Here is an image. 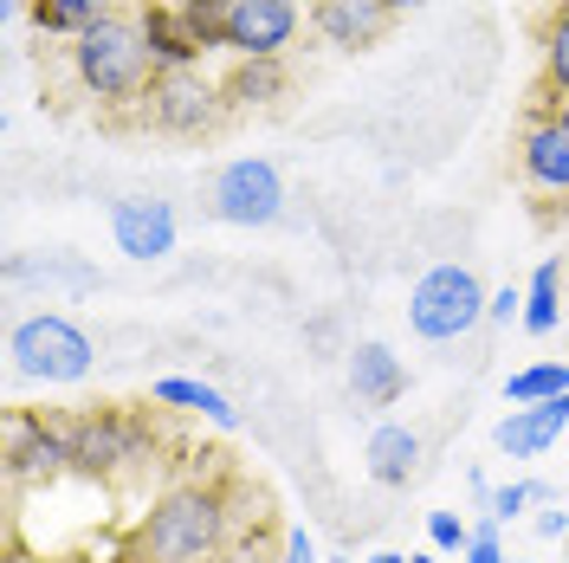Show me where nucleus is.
<instances>
[{
  "instance_id": "obj_8",
  "label": "nucleus",
  "mask_w": 569,
  "mask_h": 563,
  "mask_svg": "<svg viewBox=\"0 0 569 563\" xmlns=\"http://www.w3.org/2000/svg\"><path fill=\"white\" fill-rule=\"evenodd\" d=\"M208 214L227 227H272L284 214V181L266 156H233L208 181Z\"/></svg>"
},
{
  "instance_id": "obj_17",
  "label": "nucleus",
  "mask_w": 569,
  "mask_h": 563,
  "mask_svg": "<svg viewBox=\"0 0 569 563\" xmlns=\"http://www.w3.org/2000/svg\"><path fill=\"white\" fill-rule=\"evenodd\" d=\"M110 13H123V0H27V20L46 39H84Z\"/></svg>"
},
{
  "instance_id": "obj_5",
  "label": "nucleus",
  "mask_w": 569,
  "mask_h": 563,
  "mask_svg": "<svg viewBox=\"0 0 569 563\" xmlns=\"http://www.w3.org/2000/svg\"><path fill=\"white\" fill-rule=\"evenodd\" d=\"M227 110H233L227 105V85L208 66H188V71H156L137 117L156 137H213L227 124Z\"/></svg>"
},
{
  "instance_id": "obj_12",
  "label": "nucleus",
  "mask_w": 569,
  "mask_h": 563,
  "mask_svg": "<svg viewBox=\"0 0 569 563\" xmlns=\"http://www.w3.org/2000/svg\"><path fill=\"white\" fill-rule=\"evenodd\" d=\"M389 27L395 13L382 0H311V33L330 52H369V46H382Z\"/></svg>"
},
{
  "instance_id": "obj_27",
  "label": "nucleus",
  "mask_w": 569,
  "mask_h": 563,
  "mask_svg": "<svg viewBox=\"0 0 569 563\" xmlns=\"http://www.w3.org/2000/svg\"><path fill=\"white\" fill-rule=\"evenodd\" d=\"M486 317H492V324H525V285H505V292H492Z\"/></svg>"
},
{
  "instance_id": "obj_20",
  "label": "nucleus",
  "mask_w": 569,
  "mask_h": 563,
  "mask_svg": "<svg viewBox=\"0 0 569 563\" xmlns=\"http://www.w3.org/2000/svg\"><path fill=\"white\" fill-rule=\"evenodd\" d=\"M563 324V259H537L531 285H525V330L550 337Z\"/></svg>"
},
{
  "instance_id": "obj_26",
  "label": "nucleus",
  "mask_w": 569,
  "mask_h": 563,
  "mask_svg": "<svg viewBox=\"0 0 569 563\" xmlns=\"http://www.w3.org/2000/svg\"><path fill=\"white\" fill-rule=\"evenodd\" d=\"M460 563H511L505 544H498V518H479V525H472V551H466Z\"/></svg>"
},
{
  "instance_id": "obj_29",
  "label": "nucleus",
  "mask_w": 569,
  "mask_h": 563,
  "mask_svg": "<svg viewBox=\"0 0 569 563\" xmlns=\"http://www.w3.org/2000/svg\"><path fill=\"white\" fill-rule=\"evenodd\" d=\"M537 537H543V544L569 537V512H563V505H557V512H537Z\"/></svg>"
},
{
  "instance_id": "obj_40",
  "label": "nucleus",
  "mask_w": 569,
  "mask_h": 563,
  "mask_svg": "<svg viewBox=\"0 0 569 563\" xmlns=\"http://www.w3.org/2000/svg\"><path fill=\"white\" fill-rule=\"evenodd\" d=\"M511 563H518V557H511Z\"/></svg>"
},
{
  "instance_id": "obj_1",
  "label": "nucleus",
  "mask_w": 569,
  "mask_h": 563,
  "mask_svg": "<svg viewBox=\"0 0 569 563\" xmlns=\"http://www.w3.org/2000/svg\"><path fill=\"white\" fill-rule=\"evenodd\" d=\"M240 525V480H176L142 505L117 557L130 563H227Z\"/></svg>"
},
{
  "instance_id": "obj_18",
  "label": "nucleus",
  "mask_w": 569,
  "mask_h": 563,
  "mask_svg": "<svg viewBox=\"0 0 569 563\" xmlns=\"http://www.w3.org/2000/svg\"><path fill=\"white\" fill-rule=\"evenodd\" d=\"M142 39H149V59H156V71L208 66V52H201V46H194V33L181 27L176 0H169V7H149V13H142Z\"/></svg>"
},
{
  "instance_id": "obj_25",
  "label": "nucleus",
  "mask_w": 569,
  "mask_h": 563,
  "mask_svg": "<svg viewBox=\"0 0 569 563\" xmlns=\"http://www.w3.org/2000/svg\"><path fill=\"white\" fill-rule=\"evenodd\" d=\"M543 486H531V480H511V486H498L492 505H486V518H498V525H511V518H525L531 505H543Z\"/></svg>"
},
{
  "instance_id": "obj_13",
  "label": "nucleus",
  "mask_w": 569,
  "mask_h": 563,
  "mask_svg": "<svg viewBox=\"0 0 569 563\" xmlns=\"http://www.w3.org/2000/svg\"><path fill=\"white\" fill-rule=\"evenodd\" d=\"M563 427H569V408H563V395H557V402H537V408H511V415L492 427V441H498V454L537 460V454H550V447H557V434H563Z\"/></svg>"
},
{
  "instance_id": "obj_15",
  "label": "nucleus",
  "mask_w": 569,
  "mask_h": 563,
  "mask_svg": "<svg viewBox=\"0 0 569 563\" xmlns=\"http://www.w3.org/2000/svg\"><path fill=\"white\" fill-rule=\"evenodd\" d=\"M362 460H369V480H376V486H408V480L421 473V434L401 427V422H382L369 434Z\"/></svg>"
},
{
  "instance_id": "obj_7",
  "label": "nucleus",
  "mask_w": 569,
  "mask_h": 563,
  "mask_svg": "<svg viewBox=\"0 0 569 563\" xmlns=\"http://www.w3.org/2000/svg\"><path fill=\"white\" fill-rule=\"evenodd\" d=\"M486 285L472 266H427L415 292H408V330L427 344H453L472 324H486Z\"/></svg>"
},
{
  "instance_id": "obj_2",
  "label": "nucleus",
  "mask_w": 569,
  "mask_h": 563,
  "mask_svg": "<svg viewBox=\"0 0 569 563\" xmlns=\"http://www.w3.org/2000/svg\"><path fill=\"white\" fill-rule=\"evenodd\" d=\"M78 91L98 110H130L142 105L149 78H156V59H149V39H142V13H110L104 27H91L84 39H71L66 52Z\"/></svg>"
},
{
  "instance_id": "obj_16",
  "label": "nucleus",
  "mask_w": 569,
  "mask_h": 563,
  "mask_svg": "<svg viewBox=\"0 0 569 563\" xmlns=\"http://www.w3.org/2000/svg\"><path fill=\"white\" fill-rule=\"evenodd\" d=\"M149 402H156V408H176V415H201V422H213V427H240V408H233L213 383H201V376H162V383L149 388Z\"/></svg>"
},
{
  "instance_id": "obj_4",
  "label": "nucleus",
  "mask_w": 569,
  "mask_h": 563,
  "mask_svg": "<svg viewBox=\"0 0 569 563\" xmlns=\"http://www.w3.org/2000/svg\"><path fill=\"white\" fill-rule=\"evenodd\" d=\"M7 356L20 383H46V388H71L91 376L98 344L84 337V324H71L66 312H33L7 330Z\"/></svg>"
},
{
  "instance_id": "obj_24",
  "label": "nucleus",
  "mask_w": 569,
  "mask_h": 563,
  "mask_svg": "<svg viewBox=\"0 0 569 563\" xmlns=\"http://www.w3.org/2000/svg\"><path fill=\"white\" fill-rule=\"evenodd\" d=\"M427 551L466 557V551H472V525H466L460 512H427Z\"/></svg>"
},
{
  "instance_id": "obj_33",
  "label": "nucleus",
  "mask_w": 569,
  "mask_h": 563,
  "mask_svg": "<svg viewBox=\"0 0 569 563\" xmlns=\"http://www.w3.org/2000/svg\"><path fill=\"white\" fill-rule=\"evenodd\" d=\"M408 563H440V551H408Z\"/></svg>"
},
{
  "instance_id": "obj_9",
  "label": "nucleus",
  "mask_w": 569,
  "mask_h": 563,
  "mask_svg": "<svg viewBox=\"0 0 569 563\" xmlns=\"http://www.w3.org/2000/svg\"><path fill=\"white\" fill-rule=\"evenodd\" d=\"M518 176L531 195L543 201H569V117L563 105H543L525 117V137H518Z\"/></svg>"
},
{
  "instance_id": "obj_11",
  "label": "nucleus",
  "mask_w": 569,
  "mask_h": 563,
  "mask_svg": "<svg viewBox=\"0 0 569 563\" xmlns=\"http://www.w3.org/2000/svg\"><path fill=\"white\" fill-rule=\"evenodd\" d=\"M110 240H117L123 259L156 266V259L176 253V208L156 201V195H123V201H110Z\"/></svg>"
},
{
  "instance_id": "obj_19",
  "label": "nucleus",
  "mask_w": 569,
  "mask_h": 563,
  "mask_svg": "<svg viewBox=\"0 0 569 563\" xmlns=\"http://www.w3.org/2000/svg\"><path fill=\"white\" fill-rule=\"evenodd\" d=\"M220 85H227V105L233 110L279 105L284 91H291V66H284V59H233V71H227Z\"/></svg>"
},
{
  "instance_id": "obj_28",
  "label": "nucleus",
  "mask_w": 569,
  "mask_h": 563,
  "mask_svg": "<svg viewBox=\"0 0 569 563\" xmlns=\"http://www.w3.org/2000/svg\"><path fill=\"white\" fill-rule=\"evenodd\" d=\"M279 563H318V544H311V531H284Z\"/></svg>"
},
{
  "instance_id": "obj_14",
  "label": "nucleus",
  "mask_w": 569,
  "mask_h": 563,
  "mask_svg": "<svg viewBox=\"0 0 569 563\" xmlns=\"http://www.w3.org/2000/svg\"><path fill=\"white\" fill-rule=\"evenodd\" d=\"M350 395L362 408H395L408 395V369L389 344H356L350 350Z\"/></svg>"
},
{
  "instance_id": "obj_36",
  "label": "nucleus",
  "mask_w": 569,
  "mask_h": 563,
  "mask_svg": "<svg viewBox=\"0 0 569 563\" xmlns=\"http://www.w3.org/2000/svg\"><path fill=\"white\" fill-rule=\"evenodd\" d=\"M110 563H130V557H110Z\"/></svg>"
},
{
  "instance_id": "obj_37",
  "label": "nucleus",
  "mask_w": 569,
  "mask_h": 563,
  "mask_svg": "<svg viewBox=\"0 0 569 563\" xmlns=\"http://www.w3.org/2000/svg\"><path fill=\"white\" fill-rule=\"evenodd\" d=\"M563 408H569V395H563Z\"/></svg>"
},
{
  "instance_id": "obj_31",
  "label": "nucleus",
  "mask_w": 569,
  "mask_h": 563,
  "mask_svg": "<svg viewBox=\"0 0 569 563\" xmlns=\"http://www.w3.org/2000/svg\"><path fill=\"white\" fill-rule=\"evenodd\" d=\"M382 7H389L395 20H401V13H415V7H427V0H382Z\"/></svg>"
},
{
  "instance_id": "obj_34",
  "label": "nucleus",
  "mask_w": 569,
  "mask_h": 563,
  "mask_svg": "<svg viewBox=\"0 0 569 563\" xmlns=\"http://www.w3.org/2000/svg\"><path fill=\"white\" fill-rule=\"evenodd\" d=\"M369 563H408V557H401V551H376Z\"/></svg>"
},
{
  "instance_id": "obj_22",
  "label": "nucleus",
  "mask_w": 569,
  "mask_h": 563,
  "mask_svg": "<svg viewBox=\"0 0 569 563\" xmlns=\"http://www.w3.org/2000/svg\"><path fill=\"white\" fill-rule=\"evenodd\" d=\"M176 13H181V27L194 33V46L201 52H227V20H233V0H176Z\"/></svg>"
},
{
  "instance_id": "obj_39",
  "label": "nucleus",
  "mask_w": 569,
  "mask_h": 563,
  "mask_svg": "<svg viewBox=\"0 0 569 563\" xmlns=\"http://www.w3.org/2000/svg\"><path fill=\"white\" fill-rule=\"evenodd\" d=\"M563 214H569V201H563Z\"/></svg>"
},
{
  "instance_id": "obj_10",
  "label": "nucleus",
  "mask_w": 569,
  "mask_h": 563,
  "mask_svg": "<svg viewBox=\"0 0 569 563\" xmlns=\"http://www.w3.org/2000/svg\"><path fill=\"white\" fill-rule=\"evenodd\" d=\"M305 27H311V7L298 0H233L227 59H284Z\"/></svg>"
},
{
  "instance_id": "obj_30",
  "label": "nucleus",
  "mask_w": 569,
  "mask_h": 563,
  "mask_svg": "<svg viewBox=\"0 0 569 563\" xmlns=\"http://www.w3.org/2000/svg\"><path fill=\"white\" fill-rule=\"evenodd\" d=\"M7 563H59V557H39V551H27V544H7Z\"/></svg>"
},
{
  "instance_id": "obj_21",
  "label": "nucleus",
  "mask_w": 569,
  "mask_h": 563,
  "mask_svg": "<svg viewBox=\"0 0 569 563\" xmlns=\"http://www.w3.org/2000/svg\"><path fill=\"white\" fill-rule=\"evenodd\" d=\"M537 52H543V98L569 105V13H543Z\"/></svg>"
},
{
  "instance_id": "obj_3",
  "label": "nucleus",
  "mask_w": 569,
  "mask_h": 563,
  "mask_svg": "<svg viewBox=\"0 0 569 563\" xmlns=\"http://www.w3.org/2000/svg\"><path fill=\"white\" fill-rule=\"evenodd\" d=\"M78 434V480L91 486H130L156 466V422L142 408H91L71 422Z\"/></svg>"
},
{
  "instance_id": "obj_35",
  "label": "nucleus",
  "mask_w": 569,
  "mask_h": 563,
  "mask_svg": "<svg viewBox=\"0 0 569 563\" xmlns=\"http://www.w3.org/2000/svg\"><path fill=\"white\" fill-rule=\"evenodd\" d=\"M550 13H569V0H550Z\"/></svg>"
},
{
  "instance_id": "obj_32",
  "label": "nucleus",
  "mask_w": 569,
  "mask_h": 563,
  "mask_svg": "<svg viewBox=\"0 0 569 563\" xmlns=\"http://www.w3.org/2000/svg\"><path fill=\"white\" fill-rule=\"evenodd\" d=\"M123 7H130V13H149V7H169V0H123Z\"/></svg>"
},
{
  "instance_id": "obj_38",
  "label": "nucleus",
  "mask_w": 569,
  "mask_h": 563,
  "mask_svg": "<svg viewBox=\"0 0 569 563\" xmlns=\"http://www.w3.org/2000/svg\"><path fill=\"white\" fill-rule=\"evenodd\" d=\"M563 117H569V105H563Z\"/></svg>"
},
{
  "instance_id": "obj_6",
  "label": "nucleus",
  "mask_w": 569,
  "mask_h": 563,
  "mask_svg": "<svg viewBox=\"0 0 569 563\" xmlns=\"http://www.w3.org/2000/svg\"><path fill=\"white\" fill-rule=\"evenodd\" d=\"M7 480L52 493L59 480H78V434L66 415L46 408H13L7 415Z\"/></svg>"
},
{
  "instance_id": "obj_23",
  "label": "nucleus",
  "mask_w": 569,
  "mask_h": 563,
  "mask_svg": "<svg viewBox=\"0 0 569 563\" xmlns=\"http://www.w3.org/2000/svg\"><path fill=\"white\" fill-rule=\"evenodd\" d=\"M557 395H569V363H531V369H518L505 383V402H518V408L557 402Z\"/></svg>"
}]
</instances>
